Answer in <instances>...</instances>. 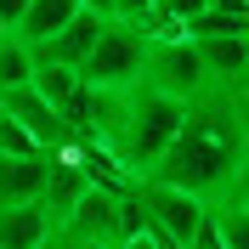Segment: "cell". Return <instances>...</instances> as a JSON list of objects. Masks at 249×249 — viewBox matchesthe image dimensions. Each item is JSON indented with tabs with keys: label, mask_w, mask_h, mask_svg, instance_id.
<instances>
[{
	"label": "cell",
	"mask_w": 249,
	"mask_h": 249,
	"mask_svg": "<svg viewBox=\"0 0 249 249\" xmlns=\"http://www.w3.org/2000/svg\"><path fill=\"white\" fill-rule=\"evenodd\" d=\"M91 193V176H85V164H79L74 153H51L46 164V181H40V210L51 215V227H62V221L74 215V204Z\"/></svg>",
	"instance_id": "6"
},
{
	"label": "cell",
	"mask_w": 249,
	"mask_h": 249,
	"mask_svg": "<svg viewBox=\"0 0 249 249\" xmlns=\"http://www.w3.org/2000/svg\"><path fill=\"white\" fill-rule=\"evenodd\" d=\"M136 204H142V215H147V232L164 238V244H176V249L187 244L193 221L204 215L198 198H187V193H176V187H159V181H136Z\"/></svg>",
	"instance_id": "4"
},
{
	"label": "cell",
	"mask_w": 249,
	"mask_h": 249,
	"mask_svg": "<svg viewBox=\"0 0 249 249\" xmlns=\"http://www.w3.org/2000/svg\"><path fill=\"white\" fill-rule=\"evenodd\" d=\"M204 68V85H227V91H244L249 74V34H221V40H193Z\"/></svg>",
	"instance_id": "7"
},
{
	"label": "cell",
	"mask_w": 249,
	"mask_h": 249,
	"mask_svg": "<svg viewBox=\"0 0 249 249\" xmlns=\"http://www.w3.org/2000/svg\"><path fill=\"white\" fill-rule=\"evenodd\" d=\"M244 153H249V124H244V91L204 85L181 108V130L164 147L153 170L142 181L176 187L198 204H221L244 193Z\"/></svg>",
	"instance_id": "1"
},
{
	"label": "cell",
	"mask_w": 249,
	"mask_h": 249,
	"mask_svg": "<svg viewBox=\"0 0 249 249\" xmlns=\"http://www.w3.org/2000/svg\"><path fill=\"white\" fill-rule=\"evenodd\" d=\"M181 249H227V232H221V221H215V210H210V204H204V215L193 221V232H187Z\"/></svg>",
	"instance_id": "13"
},
{
	"label": "cell",
	"mask_w": 249,
	"mask_h": 249,
	"mask_svg": "<svg viewBox=\"0 0 249 249\" xmlns=\"http://www.w3.org/2000/svg\"><path fill=\"white\" fill-rule=\"evenodd\" d=\"M29 153H40V147H34V142L23 136L6 113H0V159H29Z\"/></svg>",
	"instance_id": "14"
},
{
	"label": "cell",
	"mask_w": 249,
	"mask_h": 249,
	"mask_svg": "<svg viewBox=\"0 0 249 249\" xmlns=\"http://www.w3.org/2000/svg\"><path fill=\"white\" fill-rule=\"evenodd\" d=\"M108 29L96 12H74L68 23H62L57 34H51L46 46L34 51V62H57V68H79V62L91 57V46H96V34Z\"/></svg>",
	"instance_id": "8"
},
{
	"label": "cell",
	"mask_w": 249,
	"mask_h": 249,
	"mask_svg": "<svg viewBox=\"0 0 249 249\" xmlns=\"http://www.w3.org/2000/svg\"><path fill=\"white\" fill-rule=\"evenodd\" d=\"M74 12H79V0H29V12L17 17V29H12V34H17L29 51H40V46H46V40H51V34H57Z\"/></svg>",
	"instance_id": "10"
},
{
	"label": "cell",
	"mask_w": 249,
	"mask_h": 249,
	"mask_svg": "<svg viewBox=\"0 0 249 249\" xmlns=\"http://www.w3.org/2000/svg\"><path fill=\"white\" fill-rule=\"evenodd\" d=\"M0 113L23 130V136L40 147V153H74V136H68V124L57 119V113L34 96V85H17V91H6L0 96Z\"/></svg>",
	"instance_id": "5"
},
{
	"label": "cell",
	"mask_w": 249,
	"mask_h": 249,
	"mask_svg": "<svg viewBox=\"0 0 249 249\" xmlns=\"http://www.w3.org/2000/svg\"><path fill=\"white\" fill-rule=\"evenodd\" d=\"M29 74H34V51L17 34H0V96L17 91V85H29Z\"/></svg>",
	"instance_id": "12"
},
{
	"label": "cell",
	"mask_w": 249,
	"mask_h": 249,
	"mask_svg": "<svg viewBox=\"0 0 249 249\" xmlns=\"http://www.w3.org/2000/svg\"><path fill=\"white\" fill-rule=\"evenodd\" d=\"M142 62H147V40H142L136 29H119V23H108V29L96 34L91 57L79 62L74 74L85 91H102V96H124L142 85Z\"/></svg>",
	"instance_id": "2"
},
{
	"label": "cell",
	"mask_w": 249,
	"mask_h": 249,
	"mask_svg": "<svg viewBox=\"0 0 249 249\" xmlns=\"http://www.w3.org/2000/svg\"><path fill=\"white\" fill-rule=\"evenodd\" d=\"M142 91L153 96H170V102H193L204 91V68H198V51L193 40H159L147 46V62H142Z\"/></svg>",
	"instance_id": "3"
},
{
	"label": "cell",
	"mask_w": 249,
	"mask_h": 249,
	"mask_svg": "<svg viewBox=\"0 0 249 249\" xmlns=\"http://www.w3.org/2000/svg\"><path fill=\"white\" fill-rule=\"evenodd\" d=\"M23 12H29V0H0V29L12 34V29H17V17H23Z\"/></svg>",
	"instance_id": "15"
},
{
	"label": "cell",
	"mask_w": 249,
	"mask_h": 249,
	"mask_svg": "<svg viewBox=\"0 0 249 249\" xmlns=\"http://www.w3.org/2000/svg\"><path fill=\"white\" fill-rule=\"evenodd\" d=\"M57 232L51 215L40 204H17V210H0V249H40Z\"/></svg>",
	"instance_id": "11"
},
{
	"label": "cell",
	"mask_w": 249,
	"mask_h": 249,
	"mask_svg": "<svg viewBox=\"0 0 249 249\" xmlns=\"http://www.w3.org/2000/svg\"><path fill=\"white\" fill-rule=\"evenodd\" d=\"M0 34H6V29H0Z\"/></svg>",
	"instance_id": "16"
},
{
	"label": "cell",
	"mask_w": 249,
	"mask_h": 249,
	"mask_svg": "<svg viewBox=\"0 0 249 249\" xmlns=\"http://www.w3.org/2000/svg\"><path fill=\"white\" fill-rule=\"evenodd\" d=\"M51 153H29V159H0V210L17 204H40V181H46Z\"/></svg>",
	"instance_id": "9"
}]
</instances>
